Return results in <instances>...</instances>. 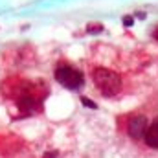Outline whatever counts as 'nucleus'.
I'll return each instance as SVG.
<instances>
[{
  "instance_id": "obj_1",
  "label": "nucleus",
  "mask_w": 158,
  "mask_h": 158,
  "mask_svg": "<svg viewBox=\"0 0 158 158\" xmlns=\"http://www.w3.org/2000/svg\"><path fill=\"white\" fill-rule=\"evenodd\" d=\"M92 79H94V85L99 88V92H103L105 96H116L121 90V77H120V74L112 72L108 68H101V66L94 68Z\"/></svg>"
},
{
  "instance_id": "obj_2",
  "label": "nucleus",
  "mask_w": 158,
  "mask_h": 158,
  "mask_svg": "<svg viewBox=\"0 0 158 158\" xmlns=\"http://www.w3.org/2000/svg\"><path fill=\"white\" fill-rule=\"evenodd\" d=\"M53 77H55V81L59 85L70 88V90H77L85 83L83 72H79L77 68H74V66H70V64H59L55 68V72H53Z\"/></svg>"
},
{
  "instance_id": "obj_3",
  "label": "nucleus",
  "mask_w": 158,
  "mask_h": 158,
  "mask_svg": "<svg viewBox=\"0 0 158 158\" xmlns=\"http://www.w3.org/2000/svg\"><path fill=\"white\" fill-rule=\"evenodd\" d=\"M147 118L145 116H134L129 121V136L134 140H140L145 136V131H147Z\"/></svg>"
},
{
  "instance_id": "obj_4",
  "label": "nucleus",
  "mask_w": 158,
  "mask_h": 158,
  "mask_svg": "<svg viewBox=\"0 0 158 158\" xmlns=\"http://www.w3.org/2000/svg\"><path fill=\"white\" fill-rule=\"evenodd\" d=\"M143 140H145V143H147L149 147L158 149V120H154V121L147 127Z\"/></svg>"
},
{
  "instance_id": "obj_5",
  "label": "nucleus",
  "mask_w": 158,
  "mask_h": 158,
  "mask_svg": "<svg viewBox=\"0 0 158 158\" xmlns=\"http://www.w3.org/2000/svg\"><path fill=\"white\" fill-rule=\"evenodd\" d=\"M86 31H90V33H99V31H103V26H101V24H90V26L86 28Z\"/></svg>"
},
{
  "instance_id": "obj_6",
  "label": "nucleus",
  "mask_w": 158,
  "mask_h": 158,
  "mask_svg": "<svg viewBox=\"0 0 158 158\" xmlns=\"http://www.w3.org/2000/svg\"><path fill=\"white\" fill-rule=\"evenodd\" d=\"M81 101H83V105H85V107H88V108H94V110L98 108V105H96L92 99H88V98H81Z\"/></svg>"
},
{
  "instance_id": "obj_7",
  "label": "nucleus",
  "mask_w": 158,
  "mask_h": 158,
  "mask_svg": "<svg viewBox=\"0 0 158 158\" xmlns=\"http://www.w3.org/2000/svg\"><path fill=\"white\" fill-rule=\"evenodd\" d=\"M42 158H59V153L57 151H48V153H44Z\"/></svg>"
},
{
  "instance_id": "obj_8",
  "label": "nucleus",
  "mask_w": 158,
  "mask_h": 158,
  "mask_svg": "<svg viewBox=\"0 0 158 158\" xmlns=\"http://www.w3.org/2000/svg\"><path fill=\"white\" fill-rule=\"evenodd\" d=\"M123 24H125V26H131V24H132V17H125V18H123Z\"/></svg>"
},
{
  "instance_id": "obj_9",
  "label": "nucleus",
  "mask_w": 158,
  "mask_h": 158,
  "mask_svg": "<svg viewBox=\"0 0 158 158\" xmlns=\"http://www.w3.org/2000/svg\"><path fill=\"white\" fill-rule=\"evenodd\" d=\"M154 39H156V40H158V28H156V30H154Z\"/></svg>"
}]
</instances>
